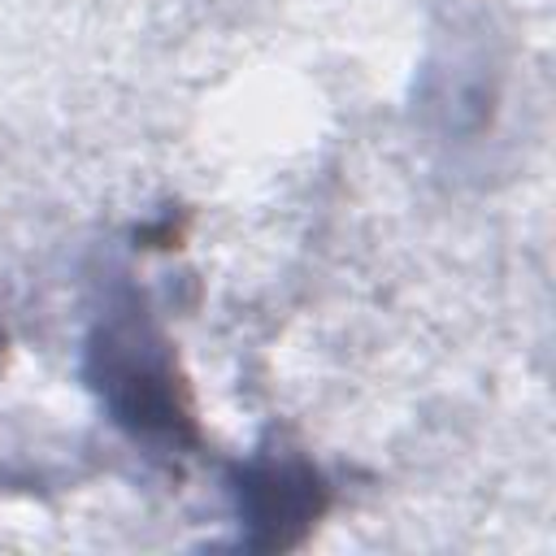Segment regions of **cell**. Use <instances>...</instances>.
Wrapping results in <instances>:
<instances>
[{
    "label": "cell",
    "instance_id": "cell-1",
    "mask_svg": "<svg viewBox=\"0 0 556 556\" xmlns=\"http://www.w3.org/2000/svg\"><path fill=\"white\" fill-rule=\"evenodd\" d=\"M91 356H96L100 391L130 434L174 439V443L191 439V408L165 343H156L135 321H113L109 330H100Z\"/></svg>",
    "mask_w": 556,
    "mask_h": 556
},
{
    "label": "cell",
    "instance_id": "cell-2",
    "mask_svg": "<svg viewBox=\"0 0 556 556\" xmlns=\"http://www.w3.org/2000/svg\"><path fill=\"white\" fill-rule=\"evenodd\" d=\"M235 495L248 526V547L261 552L300 547L330 504L321 473L304 460H252L239 469Z\"/></svg>",
    "mask_w": 556,
    "mask_h": 556
}]
</instances>
